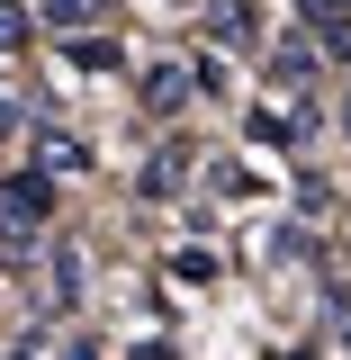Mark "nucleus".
<instances>
[{"instance_id":"39448f33","label":"nucleus","mask_w":351,"mask_h":360,"mask_svg":"<svg viewBox=\"0 0 351 360\" xmlns=\"http://www.w3.org/2000/svg\"><path fill=\"white\" fill-rule=\"evenodd\" d=\"M270 82H279V90H307L315 82V45H279V54H270Z\"/></svg>"},{"instance_id":"9d476101","label":"nucleus","mask_w":351,"mask_h":360,"mask_svg":"<svg viewBox=\"0 0 351 360\" xmlns=\"http://www.w3.org/2000/svg\"><path fill=\"white\" fill-rule=\"evenodd\" d=\"M0 117H9V108H0Z\"/></svg>"},{"instance_id":"f03ea898","label":"nucleus","mask_w":351,"mask_h":360,"mask_svg":"<svg viewBox=\"0 0 351 360\" xmlns=\"http://www.w3.org/2000/svg\"><path fill=\"white\" fill-rule=\"evenodd\" d=\"M189 63H144V108H153V117H180V108H189Z\"/></svg>"},{"instance_id":"f257e3e1","label":"nucleus","mask_w":351,"mask_h":360,"mask_svg":"<svg viewBox=\"0 0 351 360\" xmlns=\"http://www.w3.org/2000/svg\"><path fill=\"white\" fill-rule=\"evenodd\" d=\"M198 172V144H153V153H144V198H180V180Z\"/></svg>"},{"instance_id":"1a4fd4ad","label":"nucleus","mask_w":351,"mask_h":360,"mask_svg":"<svg viewBox=\"0 0 351 360\" xmlns=\"http://www.w3.org/2000/svg\"><path fill=\"white\" fill-rule=\"evenodd\" d=\"M343 135H351V82H343Z\"/></svg>"},{"instance_id":"423d86ee","label":"nucleus","mask_w":351,"mask_h":360,"mask_svg":"<svg viewBox=\"0 0 351 360\" xmlns=\"http://www.w3.org/2000/svg\"><path fill=\"white\" fill-rule=\"evenodd\" d=\"M63 63H82V72H117V45H108V37H82V27H72V37H63Z\"/></svg>"},{"instance_id":"20e7f679","label":"nucleus","mask_w":351,"mask_h":360,"mask_svg":"<svg viewBox=\"0 0 351 360\" xmlns=\"http://www.w3.org/2000/svg\"><path fill=\"white\" fill-rule=\"evenodd\" d=\"M208 37H225V45H253V0H217V9H208Z\"/></svg>"},{"instance_id":"0eeeda50","label":"nucleus","mask_w":351,"mask_h":360,"mask_svg":"<svg viewBox=\"0 0 351 360\" xmlns=\"http://www.w3.org/2000/svg\"><path fill=\"white\" fill-rule=\"evenodd\" d=\"M27 45V0H0V54Z\"/></svg>"},{"instance_id":"7ed1b4c3","label":"nucleus","mask_w":351,"mask_h":360,"mask_svg":"<svg viewBox=\"0 0 351 360\" xmlns=\"http://www.w3.org/2000/svg\"><path fill=\"white\" fill-rule=\"evenodd\" d=\"M37 172H90V144H82V135H63V127H45V135H37Z\"/></svg>"},{"instance_id":"6e6552de","label":"nucleus","mask_w":351,"mask_h":360,"mask_svg":"<svg viewBox=\"0 0 351 360\" xmlns=\"http://www.w3.org/2000/svg\"><path fill=\"white\" fill-rule=\"evenodd\" d=\"M315 54H333V63H351V18H324V27H315Z\"/></svg>"}]
</instances>
